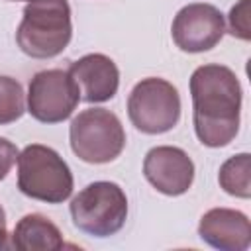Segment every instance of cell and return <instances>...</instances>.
<instances>
[{"label": "cell", "mask_w": 251, "mask_h": 251, "mask_svg": "<svg viewBox=\"0 0 251 251\" xmlns=\"http://www.w3.org/2000/svg\"><path fill=\"white\" fill-rule=\"evenodd\" d=\"M73 224L94 237L118 233L127 220V198L120 184L96 180L84 186L71 200Z\"/></svg>", "instance_id": "277c9868"}, {"label": "cell", "mask_w": 251, "mask_h": 251, "mask_svg": "<svg viewBox=\"0 0 251 251\" xmlns=\"http://www.w3.org/2000/svg\"><path fill=\"white\" fill-rule=\"evenodd\" d=\"M25 112L24 88L16 78L0 76V126L20 120Z\"/></svg>", "instance_id": "5bb4252c"}, {"label": "cell", "mask_w": 251, "mask_h": 251, "mask_svg": "<svg viewBox=\"0 0 251 251\" xmlns=\"http://www.w3.org/2000/svg\"><path fill=\"white\" fill-rule=\"evenodd\" d=\"M69 75L80 92V100L90 104L112 100L120 86V71L116 63L102 53L80 57L69 67Z\"/></svg>", "instance_id": "30bf717a"}, {"label": "cell", "mask_w": 251, "mask_h": 251, "mask_svg": "<svg viewBox=\"0 0 251 251\" xmlns=\"http://www.w3.org/2000/svg\"><path fill=\"white\" fill-rule=\"evenodd\" d=\"M194 131L206 147H226L239 131L241 84L224 65H202L190 76Z\"/></svg>", "instance_id": "6da1fadb"}, {"label": "cell", "mask_w": 251, "mask_h": 251, "mask_svg": "<svg viewBox=\"0 0 251 251\" xmlns=\"http://www.w3.org/2000/svg\"><path fill=\"white\" fill-rule=\"evenodd\" d=\"M18 155H20L18 147L12 141H8L6 137H0V180L6 178V175L18 161Z\"/></svg>", "instance_id": "2e32d148"}, {"label": "cell", "mask_w": 251, "mask_h": 251, "mask_svg": "<svg viewBox=\"0 0 251 251\" xmlns=\"http://www.w3.org/2000/svg\"><path fill=\"white\" fill-rule=\"evenodd\" d=\"M73 153L92 165L118 159L126 147V131L120 118L106 108H88L73 118L69 127Z\"/></svg>", "instance_id": "5b68a950"}, {"label": "cell", "mask_w": 251, "mask_h": 251, "mask_svg": "<svg viewBox=\"0 0 251 251\" xmlns=\"http://www.w3.org/2000/svg\"><path fill=\"white\" fill-rule=\"evenodd\" d=\"M63 245V233L43 214L24 216L12 233V247L18 251H57Z\"/></svg>", "instance_id": "7c38bea8"}, {"label": "cell", "mask_w": 251, "mask_h": 251, "mask_svg": "<svg viewBox=\"0 0 251 251\" xmlns=\"http://www.w3.org/2000/svg\"><path fill=\"white\" fill-rule=\"evenodd\" d=\"M173 41L180 51L186 53H202L216 47L224 33L226 22L224 14L204 2H194L178 10L171 25Z\"/></svg>", "instance_id": "ba28073f"}, {"label": "cell", "mask_w": 251, "mask_h": 251, "mask_svg": "<svg viewBox=\"0 0 251 251\" xmlns=\"http://www.w3.org/2000/svg\"><path fill=\"white\" fill-rule=\"evenodd\" d=\"M8 247V229H6V212L0 206V249Z\"/></svg>", "instance_id": "e0dca14e"}, {"label": "cell", "mask_w": 251, "mask_h": 251, "mask_svg": "<svg viewBox=\"0 0 251 251\" xmlns=\"http://www.w3.org/2000/svg\"><path fill=\"white\" fill-rule=\"evenodd\" d=\"M127 116L135 129H139L141 133H165L173 129L180 118L178 90L165 78H143L129 92Z\"/></svg>", "instance_id": "8992f818"}, {"label": "cell", "mask_w": 251, "mask_h": 251, "mask_svg": "<svg viewBox=\"0 0 251 251\" xmlns=\"http://www.w3.org/2000/svg\"><path fill=\"white\" fill-rule=\"evenodd\" d=\"M73 173L63 157L41 143H31L18 155V188L47 204H61L73 194Z\"/></svg>", "instance_id": "3957f363"}, {"label": "cell", "mask_w": 251, "mask_h": 251, "mask_svg": "<svg viewBox=\"0 0 251 251\" xmlns=\"http://www.w3.org/2000/svg\"><path fill=\"white\" fill-rule=\"evenodd\" d=\"M147 182L167 196L184 194L194 180V163L186 151L173 145H159L147 151L143 161Z\"/></svg>", "instance_id": "9c48e42d"}, {"label": "cell", "mask_w": 251, "mask_h": 251, "mask_svg": "<svg viewBox=\"0 0 251 251\" xmlns=\"http://www.w3.org/2000/svg\"><path fill=\"white\" fill-rule=\"evenodd\" d=\"M80 92L69 71L47 69L33 75L27 88V112L41 124H59L75 112Z\"/></svg>", "instance_id": "52a82bcc"}, {"label": "cell", "mask_w": 251, "mask_h": 251, "mask_svg": "<svg viewBox=\"0 0 251 251\" xmlns=\"http://www.w3.org/2000/svg\"><path fill=\"white\" fill-rule=\"evenodd\" d=\"M198 235L220 251H245L251 243V224L239 210L212 208L200 218Z\"/></svg>", "instance_id": "8fae6325"}, {"label": "cell", "mask_w": 251, "mask_h": 251, "mask_svg": "<svg viewBox=\"0 0 251 251\" xmlns=\"http://www.w3.org/2000/svg\"><path fill=\"white\" fill-rule=\"evenodd\" d=\"M218 182L224 192L235 198H249L251 196V155L237 153L229 157L218 175Z\"/></svg>", "instance_id": "4fadbf2b"}, {"label": "cell", "mask_w": 251, "mask_h": 251, "mask_svg": "<svg viewBox=\"0 0 251 251\" xmlns=\"http://www.w3.org/2000/svg\"><path fill=\"white\" fill-rule=\"evenodd\" d=\"M249 2L251 0H239V4H235L227 16V24H229V33L233 37H239L243 41L251 39V24H249Z\"/></svg>", "instance_id": "9a60e30c"}, {"label": "cell", "mask_w": 251, "mask_h": 251, "mask_svg": "<svg viewBox=\"0 0 251 251\" xmlns=\"http://www.w3.org/2000/svg\"><path fill=\"white\" fill-rule=\"evenodd\" d=\"M73 35L67 0H29L16 31L20 49L33 59H51L65 51Z\"/></svg>", "instance_id": "7a4b0ae2"}]
</instances>
